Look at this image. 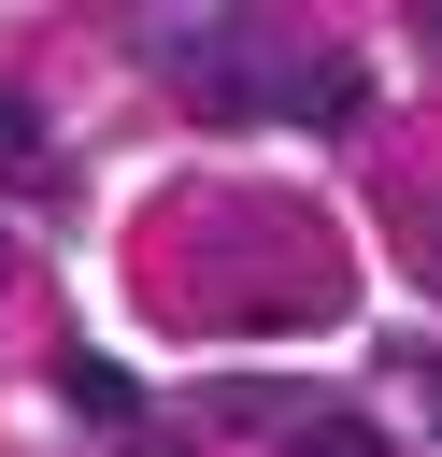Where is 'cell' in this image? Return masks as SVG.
<instances>
[{"label": "cell", "mask_w": 442, "mask_h": 457, "mask_svg": "<svg viewBox=\"0 0 442 457\" xmlns=\"http://www.w3.org/2000/svg\"><path fill=\"white\" fill-rule=\"evenodd\" d=\"M128 457H185V443H128Z\"/></svg>", "instance_id": "52a82bcc"}, {"label": "cell", "mask_w": 442, "mask_h": 457, "mask_svg": "<svg viewBox=\"0 0 442 457\" xmlns=\"http://www.w3.org/2000/svg\"><path fill=\"white\" fill-rule=\"evenodd\" d=\"M428 400H442V357H428Z\"/></svg>", "instance_id": "ba28073f"}, {"label": "cell", "mask_w": 442, "mask_h": 457, "mask_svg": "<svg viewBox=\"0 0 442 457\" xmlns=\"http://www.w3.org/2000/svg\"><path fill=\"white\" fill-rule=\"evenodd\" d=\"M399 243H413V257H428V271H442V214H399Z\"/></svg>", "instance_id": "8992f818"}, {"label": "cell", "mask_w": 442, "mask_h": 457, "mask_svg": "<svg viewBox=\"0 0 442 457\" xmlns=\"http://www.w3.org/2000/svg\"><path fill=\"white\" fill-rule=\"evenodd\" d=\"M228 414H257V443H271V457H399L356 400H228Z\"/></svg>", "instance_id": "6da1fadb"}, {"label": "cell", "mask_w": 442, "mask_h": 457, "mask_svg": "<svg viewBox=\"0 0 442 457\" xmlns=\"http://www.w3.org/2000/svg\"><path fill=\"white\" fill-rule=\"evenodd\" d=\"M29 186H43V114L0 86V200H29Z\"/></svg>", "instance_id": "277c9868"}, {"label": "cell", "mask_w": 442, "mask_h": 457, "mask_svg": "<svg viewBox=\"0 0 442 457\" xmlns=\"http://www.w3.org/2000/svg\"><path fill=\"white\" fill-rule=\"evenodd\" d=\"M285 114H314V129H356V114H371V71H356V57H299V71H285Z\"/></svg>", "instance_id": "7a4b0ae2"}, {"label": "cell", "mask_w": 442, "mask_h": 457, "mask_svg": "<svg viewBox=\"0 0 442 457\" xmlns=\"http://www.w3.org/2000/svg\"><path fill=\"white\" fill-rule=\"evenodd\" d=\"M57 400H71V414H86V428H128V414H143V400H128V371H114V357H57Z\"/></svg>", "instance_id": "3957f363"}, {"label": "cell", "mask_w": 442, "mask_h": 457, "mask_svg": "<svg viewBox=\"0 0 442 457\" xmlns=\"http://www.w3.org/2000/svg\"><path fill=\"white\" fill-rule=\"evenodd\" d=\"M214 29H228V14H128V43H143V57H171V71H185Z\"/></svg>", "instance_id": "5b68a950"}]
</instances>
